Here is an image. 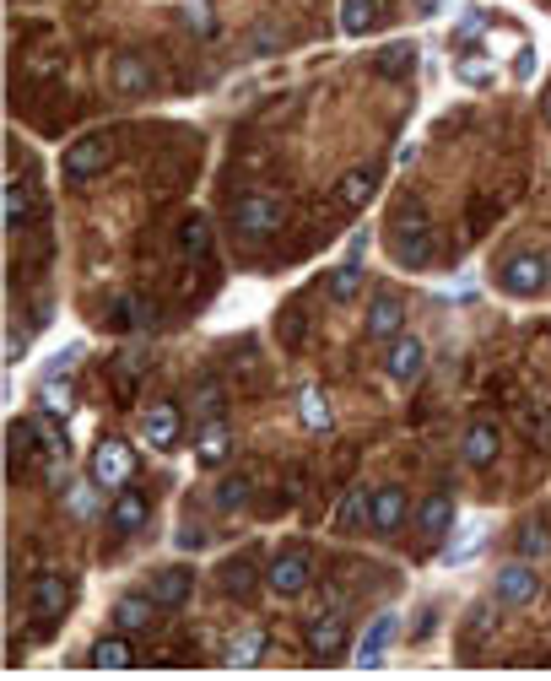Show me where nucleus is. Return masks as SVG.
I'll use <instances>...</instances> for the list:
<instances>
[{"label":"nucleus","mask_w":551,"mask_h":681,"mask_svg":"<svg viewBox=\"0 0 551 681\" xmlns=\"http://www.w3.org/2000/svg\"><path fill=\"white\" fill-rule=\"evenodd\" d=\"M497 287L508 298H535L541 287H551V260L546 255H508L497 265Z\"/></svg>","instance_id":"obj_1"},{"label":"nucleus","mask_w":551,"mask_h":681,"mask_svg":"<svg viewBox=\"0 0 551 681\" xmlns=\"http://www.w3.org/2000/svg\"><path fill=\"white\" fill-rule=\"evenodd\" d=\"M233 222H238V233H249V238H271V233H281V222H287V200L281 195H244L233 206Z\"/></svg>","instance_id":"obj_2"},{"label":"nucleus","mask_w":551,"mask_h":681,"mask_svg":"<svg viewBox=\"0 0 551 681\" xmlns=\"http://www.w3.org/2000/svg\"><path fill=\"white\" fill-rule=\"evenodd\" d=\"M114 163V136H82L76 146H65V157H60V173L65 179H92V173H103Z\"/></svg>","instance_id":"obj_3"},{"label":"nucleus","mask_w":551,"mask_h":681,"mask_svg":"<svg viewBox=\"0 0 551 681\" xmlns=\"http://www.w3.org/2000/svg\"><path fill=\"white\" fill-rule=\"evenodd\" d=\"M141 438L157 454H173V449H179V438H184V411L173 406V400H152V406L141 411Z\"/></svg>","instance_id":"obj_4"},{"label":"nucleus","mask_w":551,"mask_h":681,"mask_svg":"<svg viewBox=\"0 0 551 681\" xmlns=\"http://www.w3.org/2000/svg\"><path fill=\"white\" fill-rule=\"evenodd\" d=\"M92 476H98L109 492H119L130 476H136V449H130L125 438H103V444L92 449Z\"/></svg>","instance_id":"obj_5"},{"label":"nucleus","mask_w":551,"mask_h":681,"mask_svg":"<svg viewBox=\"0 0 551 681\" xmlns=\"http://www.w3.org/2000/svg\"><path fill=\"white\" fill-rule=\"evenodd\" d=\"M308 579H314V557L303 552H281L271 568H265V584H271V590L281 595V600H298L303 590H308Z\"/></svg>","instance_id":"obj_6"},{"label":"nucleus","mask_w":551,"mask_h":681,"mask_svg":"<svg viewBox=\"0 0 551 681\" xmlns=\"http://www.w3.org/2000/svg\"><path fill=\"white\" fill-rule=\"evenodd\" d=\"M395 633H400V617H395V611L373 617V622H368V633L357 638V671H379L384 654H389V644H395Z\"/></svg>","instance_id":"obj_7"},{"label":"nucleus","mask_w":551,"mask_h":681,"mask_svg":"<svg viewBox=\"0 0 551 681\" xmlns=\"http://www.w3.org/2000/svg\"><path fill=\"white\" fill-rule=\"evenodd\" d=\"M492 600H497V606H508V611L530 606V600H535V573H530V563H508V568H497Z\"/></svg>","instance_id":"obj_8"},{"label":"nucleus","mask_w":551,"mask_h":681,"mask_svg":"<svg viewBox=\"0 0 551 681\" xmlns=\"http://www.w3.org/2000/svg\"><path fill=\"white\" fill-rule=\"evenodd\" d=\"M157 611H163V600L152 590H136L114 606V622H119V633H146V627H157Z\"/></svg>","instance_id":"obj_9"},{"label":"nucleus","mask_w":551,"mask_h":681,"mask_svg":"<svg viewBox=\"0 0 551 681\" xmlns=\"http://www.w3.org/2000/svg\"><path fill=\"white\" fill-rule=\"evenodd\" d=\"M389 255H395L406 271H427L438 255V244H433V227H422V233H389Z\"/></svg>","instance_id":"obj_10"},{"label":"nucleus","mask_w":551,"mask_h":681,"mask_svg":"<svg viewBox=\"0 0 551 681\" xmlns=\"http://www.w3.org/2000/svg\"><path fill=\"white\" fill-rule=\"evenodd\" d=\"M422 363H427V346L416 341V336H395V341H389L384 368H389V379H395V384H411L416 373H422Z\"/></svg>","instance_id":"obj_11"},{"label":"nucleus","mask_w":551,"mask_h":681,"mask_svg":"<svg viewBox=\"0 0 551 681\" xmlns=\"http://www.w3.org/2000/svg\"><path fill=\"white\" fill-rule=\"evenodd\" d=\"M346 644V611H314V622H308V649L314 654H335Z\"/></svg>","instance_id":"obj_12"},{"label":"nucleus","mask_w":551,"mask_h":681,"mask_svg":"<svg viewBox=\"0 0 551 681\" xmlns=\"http://www.w3.org/2000/svg\"><path fill=\"white\" fill-rule=\"evenodd\" d=\"M373 190H379V173H373V168H352L341 184H335V206H341V211H362L373 200Z\"/></svg>","instance_id":"obj_13"},{"label":"nucleus","mask_w":551,"mask_h":681,"mask_svg":"<svg viewBox=\"0 0 551 681\" xmlns=\"http://www.w3.org/2000/svg\"><path fill=\"white\" fill-rule=\"evenodd\" d=\"M384 6H389V0H341V33L346 38L373 33V28H379V17H384Z\"/></svg>","instance_id":"obj_14"},{"label":"nucleus","mask_w":551,"mask_h":681,"mask_svg":"<svg viewBox=\"0 0 551 681\" xmlns=\"http://www.w3.org/2000/svg\"><path fill=\"white\" fill-rule=\"evenodd\" d=\"M146 590L163 600V606H184V600H190V590H195V573H190V568H157Z\"/></svg>","instance_id":"obj_15"},{"label":"nucleus","mask_w":551,"mask_h":681,"mask_svg":"<svg viewBox=\"0 0 551 681\" xmlns=\"http://www.w3.org/2000/svg\"><path fill=\"white\" fill-rule=\"evenodd\" d=\"M33 606L44 611V617H60V611L71 606V579H65V573H38V584H33Z\"/></svg>","instance_id":"obj_16"},{"label":"nucleus","mask_w":551,"mask_h":681,"mask_svg":"<svg viewBox=\"0 0 551 681\" xmlns=\"http://www.w3.org/2000/svg\"><path fill=\"white\" fill-rule=\"evenodd\" d=\"M130 665H136L130 633H114V638H98V644H92V671H130Z\"/></svg>","instance_id":"obj_17"},{"label":"nucleus","mask_w":551,"mask_h":681,"mask_svg":"<svg viewBox=\"0 0 551 681\" xmlns=\"http://www.w3.org/2000/svg\"><path fill=\"white\" fill-rule=\"evenodd\" d=\"M400 525H406V492H400V487H379V492H373L368 530H400Z\"/></svg>","instance_id":"obj_18"},{"label":"nucleus","mask_w":551,"mask_h":681,"mask_svg":"<svg viewBox=\"0 0 551 681\" xmlns=\"http://www.w3.org/2000/svg\"><path fill=\"white\" fill-rule=\"evenodd\" d=\"M38 411H44V417H60V422L76 411V390H71L65 373L60 379H38Z\"/></svg>","instance_id":"obj_19"},{"label":"nucleus","mask_w":551,"mask_h":681,"mask_svg":"<svg viewBox=\"0 0 551 681\" xmlns=\"http://www.w3.org/2000/svg\"><path fill=\"white\" fill-rule=\"evenodd\" d=\"M416 519H422V536H427V541H443V536L454 530V498H449V492H433Z\"/></svg>","instance_id":"obj_20"},{"label":"nucleus","mask_w":551,"mask_h":681,"mask_svg":"<svg viewBox=\"0 0 551 681\" xmlns=\"http://www.w3.org/2000/svg\"><path fill=\"white\" fill-rule=\"evenodd\" d=\"M373 519V492L368 487H346V498L335 503V525L341 530H362Z\"/></svg>","instance_id":"obj_21"},{"label":"nucleus","mask_w":551,"mask_h":681,"mask_svg":"<svg viewBox=\"0 0 551 681\" xmlns=\"http://www.w3.org/2000/svg\"><path fill=\"white\" fill-rule=\"evenodd\" d=\"M400 325H406V309H400L395 298H379V303L368 309V336H373V341H395Z\"/></svg>","instance_id":"obj_22"},{"label":"nucleus","mask_w":551,"mask_h":681,"mask_svg":"<svg viewBox=\"0 0 551 681\" xmlns=\"http://www.w3.org/2000/svg\"><path fill=\"white\" fill-rule=\"evenodd\" d=\"M497 449H503V433H497L492 422H476V427L465 433V460H470V465H492Z\"/></svg>","instance_id":"obj_23"},{"label":"nucleus","mask_w":551,"mask_h":681,"mask_svg":"<svg viewBox=\"0 0 551 681\" xmlns=\"http://www.w3.org/2000/svg\"><path fill=\"white\" fill-rule=\"evenodd\" d=\"M298 417H303L308 433H325V427H330V400H325L319 384H303V390H298Z\"/></svg>","instance_id":"obj_24"},{"label":"nucleus","mask_w":551,"mask_h":681,"mask_svg":"<svg viewBox=\"0 0 551 681\" xmlns=\"http://www.w3.org/2000/svg\"><path fill=\"white\" fill-rule=\"evenodd\" d=\"M195 454H200V465H222L227 454H233V433H227V422H206V427H200Z\"/></svg>","instance_id":"obj_25"},{"label":"nucleus","mask_w":551,"mask_h":681,"mask_svg":"<svg viewBox=\"0 0 551 681\" xmlns=\"http://www.w3.org/2000/svg\"><path fill=\"white\" fill-rule=\"evenodd\" d=\"M265 649H271L265 627H244V633H233V644H227V660H233V665H254V660H265Z\"/></svg>","instance_id":"obj_26"},{"label":"nucleus","mask_w":551,"mask_h":681,"mask_svg":"<svg viewBox=\"0 0 551 681\" xmlns=\"http://www.w3.org/2000/svg\"><path fill=\"white\" fill-rule=\"evenodd\" d=\"M109 514H114V525H119V530H141V525H146V514H152V509H146V498H141V492L119 487Z\"/></svg>","instance_id":"obj_27"},{"label":"nucleus","mask_w":551,"mask_h":681,"mask_svg":"<svg viewBox=\"0 0 551 681\" xmlns=\"http://www.w3.org/2000/svg\"><path fill=\"white\" fill-rule=\"evenodd\" d=\"M373 65H379V76L395 82V76H406L411 65H416V44H411V38H395V44L379 49V60H373Z\"/></svg>","instance_id":"obj_28"},{"label":"nucleus","mask_w":551,"mask_h":681,"mask_svg":"<svg viewBox=\"0 0 551 681\" xmlns=\"http://www.w3.org/2000/svg\"><path fill=\"white\" fill-rule=\"evenodd\" d=\"M427 222H433V217H427V206L416 195H400L395 211H389V233H422Z\"/></svg>","instance_id":"obj_29"},{"label":"nucleus","mask_w":551,"mask_h":681,"mask_svg":"<svg viewBox=\"0 0 551 681\" xmlns=\"http://www.w3.org/2000/svg\"><path fill=\"white\" fill-rule=\"evenodd\" d=\"M98 492H109V487H103L98 476H87V482H76L71 492H65V509H71L76 519H92V514L103 509V498H98Z\"/></svg>","instance_id":"obj_30"},{"label":"nucleus","mask_w":551,"mask_h":681,"mask_svg":"<svg viewBox=\"0 0 551 681\" xmlns=\"http://www.w3.org/2000/svg\"><path fill=\"white\" fill-rule=\"evenodd\" d=\"M114 87H119V92H152L157 82H152V71H146L136 55H119V60H114Z\"/></svg>","instance_id":"obj_31"},{"label":"nucleus","mask_w":551,"mask_h":681,"mask_svg":"<svg viewBox=\"0 0 551 681\" xmlns=\"http://www.w3.org/2000/svg\"><path fill=\"white\" fill-rule=\"evenodd\" d=\"M476 552H481V525H454V541L443 546V563L460 568L465 557H476Z\"/></svg>","instance_id":"obj_32"},{"label":"nucleus","mask_w":551,"mask_h":681,"mask_svg":"<svg viewBox=\"0 0 551 681\" xmlns=\"http://www.w3.org/2000/svg\"><path fill=\"white\" fill-rule=\"evenodd\" d=\"M454 76H460L465 87H487L497 76V55H465L460 65H454Z\"/></svg>","instance_id":"obj_33"},{"label":"nucleus","mask_w":551,"mask_h":681,"mask_svg":"<svg viewBox=\"0 0 551 681\" xmlns=\"http://www.w3.org/2000/svg\"><path fill=\"white\" fill-rule=\"evenodd\" d=\"M0 200H6V233H17V227L28 222V190H22V179H6Z\"/></svg>","instance_id":"obj_34"},{"label":"nucleus","mask_w":551,"mask_h":681,"mask_svg":"<svg viewBox=\"0 0 551 681\" xmlns=\"http://www.w3.org/2000/svg\"><path fill=\"white\" fill-rule=\"evenodd\" d=\"M33 433H38V422H11V438H6L11 471H22V460H28V449H33Z\"/></svg>","instance_id":"obj_35"},{"label":"nucleus","mask_w":551,"mask_h":681,"mask_svg":"<svg viewBox=\"0 0 551 681\" xmlns=\"http://www.w3.org/2000/svg\"><path fill=\"white\" fill-rule=\"evenodd\" d=\"M330 292H335V298H357V292H362V265H352V260H346L341 265V276H335V282H330Z\"/></svg>","instance_id":"obj_36"},{"label":"nucleus","mask_w":551,"mask_h":681,"mask_svg":"<svg viewBox=\"0 0 551 681\" xmlns=\"http://www.w3.org/2000/svg\"><path fill=\"white\" fill-rule=\"evenodd\" d=\"M244 498H249V476H227L217 487V509H238Z\"/></svg>","instance_id":"obj_37"},{"label":"nucleus","mask_w":551,"mask_h":681,"mask_svg":"<svg viewBox=\"0 0 551 681\" xmlns=\"http://www.w3.org/2000/svg\"><path fill=\"white\" fill-rule=\"evenodd\" d=\"M179 17L190 22L195 33H211V28H217V22H211V6H206V0H184V6H179Z\"/></svg>","instance_id":"obj_38"},{"label":"nucleus","mask_w":551,"mask_h":681,"mask_svg":"<svg viewBox=\"0 0 551 681\" xmlns=\"http://www.w3.org/2000/svg\"><path fill=\"white\" fill-rule=\"evenodd\" d=\"M76 363H82V346H65V352H55V357H49L44 379H60V373H71Z\"/></svg>","instance_id":"obj_39"},{"label":"nucleus","mask_w":551,"mask_h":681,"mask_svg":"<svg viewBox=\"0 0 551 681\" xmlns=\"http://www.w3.org/2000/svg\"><path fill=\"white\" fill-rule=\"evenodd\" d=\"M249 568H260V563H254V557H238L233 573H227V590H233V595H244V590H249Z\"/></svg>","instance_id":"obj_40"},{"label":"nucleus","mask_w":551,"mask_h":681,"mask_svg":"<svg viewBox=\"0 0 551 681\" xmlns=\"http://www.w3.org/2000/svg\"><path fill=\"white\" fill-rule=\"evenodd\" d=\"M492 627H497V611H492V606H476V622H470V633H476V638H487Z\"/></svg>","instance_id":"obj_41"},{"label":"nucleus","mask_w":551,"mask_h":681,"mask_svg":"<svg viewBox=\"0 0 551 681\" xmlns=\"http://www.w3.org/2000/svg\"><path fill=\"white\" fill-rule=\"evenodd\" d=\"M22 352H28V336H22V330H6V363H22Z\"/></svg>","instance_id":"obj_42"},{"label":"nucleus","mask_w":551,"mask_h":681,"mask_svg":"<svg viewBox=\"0 0 551 681\" xmlns=\"http://www.w3.org/2000/svg\"><path fill=\"white\" fill-rule=\"evenodd\" d=\"M184 249H206V222H184Z\"/></svg>","instance_id":"obj_43"},{"label":"nucleus","mask_w":551,"mask_h":681,"mask_svg":"<svg viewBox=\"0 0 551 681\" xmlns=\"http://www.w3.org/2000/svg\"><path fill=\"white\" fill-rule=\"evenodd\" d=\"M546 546H551V541H546V530H541V525L524 530V552H530V557H535V552H546Z\"/></svg>","instance_id":"obj_44"}]
</instances>
